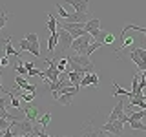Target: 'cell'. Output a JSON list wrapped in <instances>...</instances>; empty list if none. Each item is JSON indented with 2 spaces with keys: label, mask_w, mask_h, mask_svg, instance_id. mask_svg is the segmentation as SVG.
<instances>
[{
  "label": "cell",
  "mask_w": 146,
  "mask_h": 137,
  "mask_svg": "<svg viewBox=\"0 0 146 137\" xmlns=\"http://www.w3.org/2000/svg\"><path fill=\"white\" fill-rule=\"evenodd\" d=\"M77 93H79V88H75L73 84H70V86H64L62 90L51 91L53 99L57 100L58 104H64V106H71V102H73V97H75Z\"/></svg>",
  "instance_id": "1"
},
{
  "label": "cell",
  "mask_w": 146,
  "mask_h": 137,
  "mask_svg": "<svg viewBox=\"0 0 146 137\" xmlns=\"http://www.w3.org/2000/svg\"><path fill=\"white\" fill-rule=\"evenodd\" d=\"M9 128H11L13 135H33V121L26 117L20 121H13V124Z\"/></svg>",
  "instance_id": "2"
},
{
  "label": "cell",
  "mask_w": 146,
  "mask_h": 137,
  "mask_svg": "<svg viewBox=\"0 0 146 137\" xmlns=\"http://www.w3.org/2000/svg\"><path fill=\"white\" fill-rule=\"evenodd\" d=\"M71 44H73V35L70 31H66L64 27H58V46H57V49H55L57 57H58V53H66L68 49H71Z\"/></svg>",
  "instance_id": "3"
},
{
  "label": "cell",
  "mask_w": 146,
  "mask_h": 137,
  "mask_svg": "<svg viewBox=\"0 0 146 137\" xmlns=\"http://www.w3.org/2000/svg\"><path fill=\"white\" fill-rule=\"evenodd\" d=\"M91 42H93V35H91V33H84V35L77 37V39H73V44H71L73 53H77V55H84V49L88 48Z\"/></svg>",
  "instance_id": "4"
},
{
  "label": "cell",
  "mask_w": 146,
  "mask_h": 137,
  "mask_svg": "<svg viewBox=\"0 0 146 137\" xmlns=\"http://www.w3.org/2000/svg\"><path fill=\"white\" fill-rule=\"evenodd\" d=\"M84 26H86L84 22H68V20L58 22V27H64L66 31H70V33L73 35V39H77V37H80V35L88 33Z\"/></svg>",
  "instance_id": "5"
},
{
  "label": "cell",
  "mask_w": 146,
  "mask_h": 137,
  "mask_svg": "<svg viewBox=\"0 0 146 137\" xmlns=\"http://www.w3.org/2000/svg\"><path fill=\"white\" fill-rule=\"evenodd\" d=\"M100 130H102L104 134L122 135V134H124V121H122V119H117V121H108L106 124H102Z\"/></svg>",
  "instance_id": "6"
},
{
  "label": "cell",
  "mask_w": 146,
  "mask_h": 137,
  "mask_svg": "<svg viewBox=\"0 0 146 137\" xmlns=\"http://www.w3.org/2000/svg\"><path fill=\"white\" fill-rule=\"evenodd\" d=\"M117 119H122L124 122H128V115H124V100H122V99L119 100V104L111 110L108 121H117Z\"/></svg>",
  "instance_id": "7"
},
{
  "label": "cell",
  "mask_w": 146,
  "mask_h": 137,
  "mask_svg": "<svg viewBox=\"0 0 146 137\" xmlns=\"http://www.w3.org/2000/svg\"><path fill=\"white\" fill-rule=\"evenodd\" d=\"M75 9L77 13H90V0H64Z\"/></svg>",
  "instance_id": "8"
},
{
  "label": "cell",
  "mask_w": 146,
  "mask_h": 137,
  "mask_svg": "<svg viewBox=\"0 0 146 137\" xmlns=\"http://www.w3.org/2000/svg\"><path fill=\"white\" fill-rule=\"evenodd\" d=\"M26 39L29 40V53H33L35 57H42V55H40V46H38V35L36 33H27Z\"/></svg>",
  "instance_id": "9"
},
{
  "label": "cell",
  "mask_w": 146,
  "mask_h": 137,
  "mask_svg": "<svg viewBox=\"0 0 146 137\" xmlns=\"http://www.w3.org/2000/svg\"><path fill=\"white\" fill-rule=\"evenodd\" d=\"M20 110L26 113V119H29V121H33V122L40 117L38 115V108H36L35 104H29V102H27V106H22Z\"/></svg>",
  "instance_id": "10"
},
{
  "label": "cell",
  "mask_w": 146,
  "mask_h": 137,
  "mask_svg": "<svg viewBox=\"0 0 146 137\" xmlns=\"http://www.w3.org/2000/svg\"><path fill=\"white\" fill-rule=\"evenodd\" d=\"M97 84H99V77H97L95 71L86 73V75L82 77V80H80V86H97Z\"/></svg>",
  "instance_id": "11"
},
{
  "label": "cell",
  "mask_w": 146,
  "mask_h": 137,
  "mask_svg": "<svg viewBox=\"0 0 146 137\" xmlns=\"http://www.w3.org/2000/svg\"><path fill=\"white\" fill-rule=\"evenodd\" d=\"M66 75H68V79L71 80V84L75 86V88H79V90H80V80H82V77H84V73H80V71H73V70H68V71H66Z\"/></svg>",
  "instance_id": "12"
},
{
  "label": "cell",
  "mask_w": 146,
  "mask_h": 137,
  "mask_svg": "<svg viewBox=\"0 0 146 137\" xmlns=\"http://www.w3.org/2000/svg\"><path fill=\"white\" fill-rule=\"evenodd\" d=\"M15 82H17L18 86H20L22 90H26V91H33V93L36 91V86H35V84H29V82L26 80V77H24V75H18L17 79H15Z\"/></svg>",
  "instance_id": "13"
},
{
  "label": "cell",
  "mask_w": 146,
  "mask_h": 137,
  "mask_svg": "<svg viewBox=\"0 0 146 137\" xmlns=\"http://www.w3.org/2000/svg\"><path fill=\"white\" fill-rule=\"evenodd\" d=\"M82 134L90 135V137H95V135L104 134V132L102 130H93V128H91V122H84V126H82Z\"/></svg>",
  "instance_id": "14"
},
{
  "label": "cell",
  "mask_w": 146,
  "mask_h": 137,
  "mask_svg": "<svg viewBox=\"0 0 146 137\" xmlns=\"http://www.w3.org/2000/svg\"><path fill=\"white\" fill-rule=\"evenodd\" d=\"M68 22H88V13H71L70 18H68Z\"/></svg>",
  "instance_id": "15"
},
{
  "label": "cell",
  "mask_w": 146,
  "mask_h": 137,
  "mask_svg": "<svg viewBox=\"0 0 146 137\" xmlns=\"http://www.w3.org/2000/svg\"><path fill=\"white\" fill-rule=\"evenodd\" d=\"M57 44H58V33H51V37H49V40H48V51L55 53Z\"/></svg>",
  "instance_id": "16"
},
{
  "label": "cell",
  "mask_w": 146,
  "mask_h": 137,
  "mask_svg": "<svg viewBox=\"0 0 146 137\" xmlns=\"http://www.w3.org/2000/svg\"><path fill=\"white\" fill-rule=\"evenodd\" d=\"M90 33L93 35V39H95V40H99V42H102V44H104V39H106V35L110 33V31H104V29H100V27H99V29H91Z\"/></svg>",
  "instance_id": "17"
},
{
  "label": "cell",
  "mask_w": 146,
  "mask_h": 137,
  "mask_svg": "<svg viewBox=\"0 0 146 137\" xmlns=\"http://www.w3.org/2000/svg\"><path fill=\"white\" fill-rule=\"evenodd\" d=\"M128 124H130L131 130H141V132H146V124H144V122H141L139 119H130V121H128Z\"/></svg>",
  "instance_id": "18"
},
{
  "label": "cell",
  "mask_w": 146,
  "mask_h": 137,
  "mask_svg": "<svg viewBox=\"0 0 146 137\" xmlns=\"http://www.w3.org/2000/svg\"><path fill=\"white\" fill-rule=\"evenodd\" d=\"M33 135H38V137H48V134H46V128L40 124L38 121L33 122Z\"/></svg>",
  "instance_id": "19"
},
{
  "label": "cell",
  "mask_w": 146,
  "mask_h": 137,
  "mask_svg": "<svg viewBox=\"0 0 146 137\" xmlns=\"http://www.w3.org/2000/svg\"><path fill=\"white\" fill-rule=\"evenodd\" d=\"M130 119H139V121H143V119H146V110H133V112H130V115H128V121Z\"/></svg>",
  "instance_id": "20"
},
{
  "label": "cell",
  "mask_w": 146,
  "mask_h": 137,
  "mask_svg": "<svg viewBox=\"0 0 146 137\" xmlns=\"http://www.w3.org/2000/svg\"><path fill=\"white\" fill-rule=\"evenodd\" d=\"M4 49H6V55H15L17 59L20 57V53H18L17 49L11 46V37H9V35H7V42H6V46H4Z\"/></svg>",
  "instance_id": "21"
},
{
  "label": "cell",
  "mask_w": 146,
  "mask_h": 137,
  "mask_svg": "<svg viewBox=\"0 0 146 137\" xmlns=\"http://www.w3.org/2000/svg\"><path fill=\"white\" fill-rule=\"evenodd\" d=\"M57 26H58V20L49 13L48 15V29L51 31V33H57Z\"/></svg>",
  "instance_id": "22"
},
{
  "label": "cell",
  "mask_w": 146,
  "mask_h": 137,
  "mask_svg": "<svg viewBox=\"0 0 146 137\" xmlns=\"http://www.w3.org/2000/svg\"><path fill=\"white\" fill-rule=\"evenodd\" d=\"M84 27H86V31H88V33H90L91 29H99V27H100V20H99V18H90V20L86 22Z\"/></svg>",
  "instance_id": "23"
},
{
  "label": "cell",
  "mask_w": 146,
  "mask_h": 137,
  "mask_svg": "<svg viewBox=\"0 0 146 137\" xmlns=\"http://www.w3.org/2000/svg\"><path fill=\"white\" fill-rule=\"evenodd\" d=\"M100 46H104V44H102V42H99V40H93V42H91V44L88 46V48H86V49H84V55H88V57H90V55H91V53H93V51H95V49H99V48H100Z\"/></svg>",
  "instance_id": "24"
},
{
  "label": "cell",
  "mask_w": 146,
  "mask_h": 137,
  "mask_svg": "<svg viewBox=\"0 0 146 137\" xmlns=\"http://www.w3.org/2000/svg\"><path fill=\"white\" fill-rule=\"evenodd\" d=\"M111 84H113V90H115V91H113V95H115V97H117V95H128V97H133V95H131V91L122 90L121 86L117 84V82H111Z\"/></svg>",
  "instance_id": "25"
},
{
  "label": "cell",
  "mask_w": 146,
  "mask_h": 137,
  "mask_svg": "<svg viewBox=\"0 0 146 137\" xmlns=\"http://www.w3.org/2000/svg\"><path fill=\"white\" fill-rule=\"evenodd\" d=\"M36 121L40 122V124H42L44 128H48V124H49V121H51V112H46L44 115H40L38 119H36Z\"/></svg>",
  "instance_id": "26"
},
{
  "label": "cell",
  "mask_w": 146,
  "mask_h": 137,
  "mask_svg": "<svg viewBox=\"0 0 146 137\" xmlns=\"http://www.w3.org/2000/svg\"><path fill=\"white\" fill-rule=\"evenodd\" d=\"M68 66H70V61H68V57H64V59H60V61H57V68L60 70V73L68 71Z\"/></svg>",
  "instance_id": "27"
},
{
  "label": "cell",
  "mask_w": 146,
  "mask_h": 137,
  "mask_svg": "<svg viewBox=\"0 0 146 137\" xmlns=\"http://www.w3.org/2000/svg\"><path fill=\"white\" fill-rule=\"evenodd\" d=\"M15 70H17L18 75H24V77L27 75V70H26V66H24V61H22L20 57H18V64L15 66Z\"/></svg>",
  "instance_id": "28"
},
{
  "label": "cell",
  "mask_w": 146,
  "mask_h": 137,
  "mask_svg": "<svg viewBox=\"0 0 146 137\" xmlns=\"http://www.w3.org/2000/svg\"><path fill=\"white\" fill-rule=\"evenodd\" d=\"M55 7H57V11H58V15H60V18H64V20H68V18H70L71 13H68L66 9L60 6V4H55Z\"/></svg>",
  "instance_id": "29"
},
{
  "label": "cell",
  "mask_w": 146,
  "mask_h": 137,
  "mask_svg": "<svg viewBox=\"0 0 146 137\" xmlns=\"http://www.w3.org/2000/svg\"><path fill=\"white\" fill-rule=\"evenodd\" d=\"M6 24H7V13H6V9H0V29Z\"/></svg>",
  "instance_id": "30"
},
{
  "label": "cell",
  "mask_w": 146,
  "mask_h": 137,
  "mask_svg": "<svg viewBox=\"0 0 146 137\" xmlns=\"http://www.w3.org/2000/svg\"><path fill=\"white\" fill-rule=\"evenodd\" d=\"M18 46H20V49H24V51H29V40H27L26 37L18 42Z\"/></svg>",
  "instance_id": "31"
},
{
  "label": "cell",
  "mask_w": 146,
  "mask_h": 137,
  "mask_svg": "<svg viewBox=\"0 0 146 137\" xmlns=\"http://www.w3.org/2000/svg\"><path fill=\"white\" fill-rule=\"evenodd\" d=\"M115 42H117V37L113 33H108L106 39H104V44H115Z\"/></svg>",
  "instance_id": "32"
},
{
  "label": "cell",
  "mask_w": 146,
  "mask_h": 137,
  "mask_svg": "<svg viewBox=\"0 0 146 137\" xmlns=\"http://www.w3.org/2000/svg\"><path fill=\"white\" fill-rule=\"evenodd\" d=\"M27 75H29V77H40L42 71H38L36 68H31V70H27Z\"/></svg>",
  "instance_id": "33"
},
{
  "label": "cell",
  "mask_w": 146,
  "mask_h": 137,
  "mask_svg": "<svg viewBox=\"0 0 146 137\" xmlns=\"http://www.w3.org/2000/svg\"><path fill=\"white\" fill-rule=\"evenodd\" d=\"M135 51H137V55H139V57L146 62V49H144V48H135Z\"/></svg>",
  "instance_id": "34"
},
{
  "label": "cell",
  "mask_w": 146,
  "mask_h": 137,
  "mask_svg": "<svg viewBox=\"0 0 146 137\" xmlns=\"http://www.w3.org/2000/svg\"><path fill=\"white\" fill-rule=\"evenodd\" d=\"M0 66H2V68H6V66H9V59H7V55H4V57L0 59Z\"/></svg>",
  "instance_id": "35"
},
{
  "label": "cell",
  "mask_w": 146,
  "mask_h": 137,
  "mask_svg": "<svg viewBox=\"0 0 146 137\" xmlns=\"http://www.w3.org/2000/svg\"><path fill=\"white\" fill-rule=\"evenodd\" d=\"M26 70H31V68H35V62H24Z\"/></svg>",
  "instance_id": "36"
},
{
  "label": "cell",
  "mask_w": 146,
  "mask_h": 137,
  "mask_svg": "<svg viewBox=\"0 0 146 137\" xmlns=\"http://www.w3.org/2000/svg\"><path fill=\"white\" fill-rule=\"evenodd\" d=\"M0 90H4L2 88V71H0ZM4 93H7V90H4Z\"/></svg>",
  "instance_id": "37"
},
{
  "label": "cell",
  "mask_w": 146,
  "mask_h": 137,
  "mask_svg": "<svg viewBox=\"0 0 146 137\" xmlns=\"http://www.w3.org/2000/svg\"><path fill=\"white\" fill-rule=\"evenodd\" d=\"M143 40L146 42V27H144V31H143Z\"/></svg>",
  "instance_id": "38"
},
{
  "label": "cell",
  "mask_w": 146,
  "mask_h": 137,
  "mask_svg": "<svg viewBox=\"0 0 146 137\" xmlns=\"http://www.w3.org/2000/svg\"><path fill=\"white\" fill-rule=\"evenodd\" d=\"M0 71H2V66H0Z\"/></svg>",
  "instance_id": "39"
}]
</instances>
